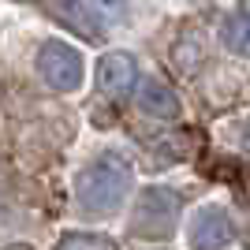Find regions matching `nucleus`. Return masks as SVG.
<instances>
[{
	"label": "nucleus",
	"mask_w": 250,
	"mask_h": 250,
	"mask_svg": "<svg viewBox=\"0 0 250 250\" xmlns=\"http://www.w3.org/2000/svg\"><path fill=\"white\" fill-rule=\"evenodd\" d=\"M38 71L52 90L71 94V90L83 86V52L63 42H45L38 49Z\"/></svg>",
	"instance_id": "3"
},
{
	"label": "nucleus",
	"mask_w": 250,
	"mask_h": 250,
	"mask_svg": "<svg viewBox=\"0 0 250 250\" xmlns=\"http://www.w3.org/2000/svg\"><path fill=\"white\" fill-rule=\"evenodd\" d=\"M138 86V60L131 52H104L97 63V90L104 97H127Z\"/></svg>",
	"instance_id": "5"
},
{
	"label": "nucleus",
	"mask_w": 250,
	"mask_h": 250,
	"mask_svg": "<svg viewBox=\"0 0 250 250\" xmlns=\"http://www.w3.org/2000/svg\"><path fill=\"white\" fill-rule=\"evenodd\" d=\"M138 108L146 116H157V120H176L179 116L176 94H172L161 79H146V83H142V90H138Z\"/></svg>",
	"instance_id": "6"
},
{
	"label": "nucleus",
	"mask_w": 250,
	"mask_h": 250,
	"mask_svg": "<svg viewBox=\"0 0 250 250\" xmlns=\"http://www.w3.org/2000/svg\"><path fill=\"white\" fill-rule=\"evenodd\" d=\"M60 250H116L104 235H90V231H75L60 243Z\"/></svg>",
	"instance_id": "8"
},
{
	"label": "nucleus",
	"mask_w": 250,
	"mask_h": 250,
	"mask_svg": "<svg viewBox=\"0 0 250 250\" xmlns=\"http://www.w3.org/2000/svg\"><path fill=\"white\" fill-rule=\"evenodd\" d=\"M179 217V198L168 187H146L135 202V217H131V231L146 235V239H168Z\"/></svg>",
	"instance_id": "2"
},
{
	"label": "nucleus",
	"mask_w": 250,
	"mask_h": 250,
	"mask_svg": "<svg viewBox=\"0 0 250 250\" xmlns=\"http://www.w3.org/2000/svg\"><path fill=\"white\" fill-rule=\"evenodd\" d=\"M190 247L194 250H224L231 247V239H235V224H231L228 209L220 206H202L198 213H194V220H190Z\"/></svg>",
	"instance_id": "4"
},
{
	"label": "nucleus",
	"mask_w": 250,
	"mask_h": 250,
	"mask_svg": "<svg viewBox=\"0 0 250 250\" xmlns=\"http://www.w3.org/2000/svg\"><path fill=\"white\" fill-rule=\"evenodd\" d=\"M90 4L104 22H120L127 15V0H90Z\"/></svg>",
	"instance_id": "9"
},
{
	"label": "nucleus",
	"mask_w": 250,
	"mask_h": 250,
	"mask_svg": "<svg viewBox=\"0 0 250 250\" xmlns=\"http://www.w3.org/2000/svg\"><path fill=\"white\" fill-rule=\"evenodd\" d=\"M247 11H235V15H228V19H224V26H220V38H224V45H228L231 52H247Z\"/></svg>",
	"instance_id": "7"
},
{
	"label": "nucleus",
	"mask_w": 250,
	"mask_h": 250,
	"mask_svg": "<svg viewBox=\"0 0 250 250\" xmlns=\"http://www.w3.org/2000/svg\"><path fill=\"white\" fill-rule=\"evenodd\" d=\"M131 183H135L131 161L120 153H101L97 161H90L79 172V179H75V202L86 213H116L127 202V194H131Z\"/></svg>",
	"instance_id": "1"
}]
</instances>
